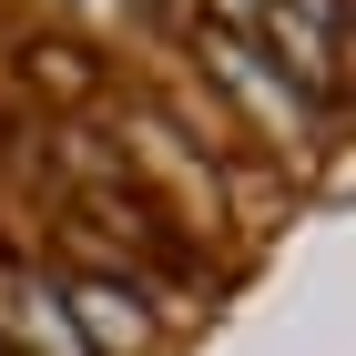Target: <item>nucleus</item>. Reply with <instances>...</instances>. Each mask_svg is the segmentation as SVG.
I'll return each instance as SVG.
<instances>
[{
  "label": "nucleus",
  "mask_w": 356,
  "mask_h": 356,
  "mask_svg": "<svg viewBox=\"0 0 356 356\" xmlns=\"http://www.w3.org/2000/svg\"><path fill=\"white\" fill-rule=\"evenodd\" d=\"M82 305H92V326H102V336H112V346H122V336H133V346H143V316H122V296H102V285H92V296H82Z\"/></svg>",
  "instance_id": "f257e3e1"
}]
</instances>
